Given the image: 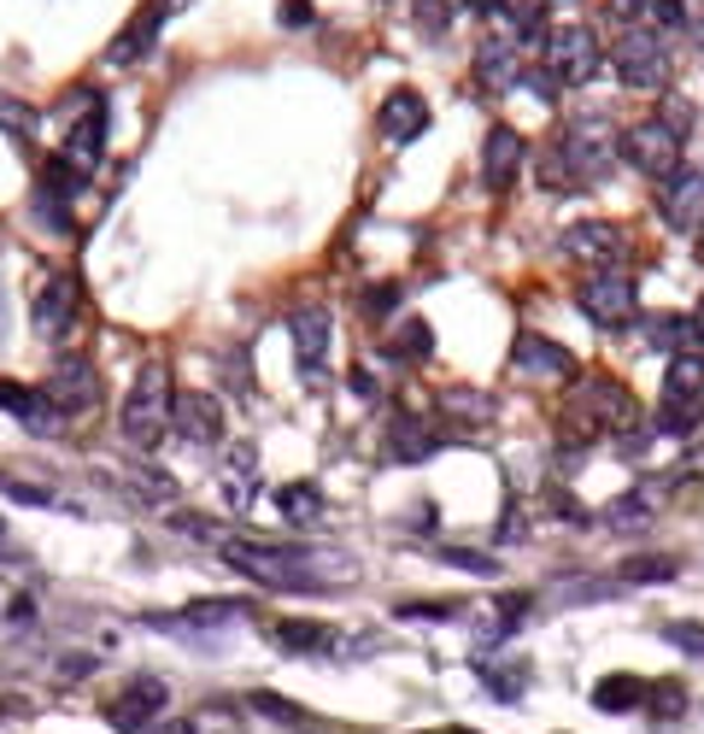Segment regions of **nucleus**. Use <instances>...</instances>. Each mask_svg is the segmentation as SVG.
I'll use <instances>...</instances> for the list:
<instances>
[{
  "label": "nucleus",
  "instance_id": "obj_5",
  "mask_svg": "<svg viewBox=\"0 0 704 734\" xmlns=\"http://www.w3.org/2000/svg\"><path fill=\"white\" fill-rule=\"evenodd\" d=\"M546 71L557 77V83H593V71H599L593 30H582V24L546 30Z\"/></svg>",
  "mask_w": 704,
  "mask_h": 734
},
{
  "label": "nucleus",
  "instance_id": "obj_14",
  "mask_svg": "<svg viewBox=\"0 0 704 734\" xmlns=\"http://www.w3.org/2000/svg\"><path fill=\"white\" fill-rule=\"evenodd\" d=\"M564 253H570V259H582V264H599V271H605V264L623 259V230H616V223H599V218L570 223V230H564Z\"/></svg>",
  "mask_w": 704,
  "mask_h": 734
},
{
  "label": "nucleus",
  "instance_id": "obj_21",
  "mask_svg": "<svg viewBox=\"0 0 704 734\" xmlns=\"http://www.w3.org/2000/svg\"><path fill=\"white\" fill-rule=\"evenodd\" d=\"M388 446H393V459H400V464H423L434 446H441V435H434L423 418H400V423H393V441Z\"/></svg>",
  "mask_w": 704,
  "mask_h": 734
},
{
  "label": "nucleus",
  "instance_id": "obj_31",
  "mask_svg": "<svg viewBox=\"0 0 704 734\" xmlns=\"http://www.w3.org/2000/svg\"><path fill=\"white\" fill-rule=\"evenodd\" d=\"M182 734H247V728H241L235 705H205V711H194V717H189V728H182Z\"/></svg>",
  "mask_w": 704,
  "mask_h": 734
},
{
  "label": "nucleus",
  "instance_id": "obj_22",
  "mask_svg": "<svg viewBox=\"0 0 704 734\" xmlns=\"http://www.w3.org/2000/svg\"><path fill=\"white\" fill-rule=\"evenodd\" d=\"M475 77L493 89H516L523 83V71H516V42H487L482 59H475Z\"/></svg>",
  "mask_w": 704,
  "mask_h": 734
},
{
  "label": "nucleus",
  "instance_id": "obj_15",
  "mask_svg": "<svg viewBox=\"0 0 704 734\" xmlns=\"http://www.w3.org/2000/svg\"><path fill=\"white\" fill-rule=\"evenodd\" d=\"M100 153H107V100H89L82 124H71V135H66V159L77 171H94Z\"/></svg>",
  "mask_w": 704,
  "mask_h": 734
},
{
  "label": "nucleus",
  "instance_id": "obj_7",
  "mask_svg": "<svg viewBox=\"0 0 704 734\" xmlns=\"http://www.w3.org/2000/svg\"><path fill=\"white\" fill-rule=\"evenodd\" d=\"M164 700H171V687H164L159 676H135V682L107 705V723H112L118 734H148V723L164 711Z\"/></svg>",
  "mask_w": 704,
  "mask_h": 734
},
{
  "label": "nucleus",
  "instance_id": "obj_19",
  "mask_svg": "<svg viewBox=\"0 0 704 734\" xmlns=\"http://www.w3.org/2000/svg\"><path fill=\"white\" fill-rule=\"evenodd\" d=\"M159 24H164V0H153V7H141V12H135V24L107 48V59H112V66H135V59L153 48V30H159Z\"/></svg>",
  "mask_w": 704,
  "mask_h": 734
},
{
  "label": "nucleus",
  "instance_id": "obj_37",
  "mask_svg": "<svg viewBox=\"0 0 704 734\" xmlns=\"http://www.w3.org/2000/svg\"><path fill=\"white\" fill-rule=\"evenodd\" d=\"M693 100H681V94H664V118H657V124H664L670 135H681V141H687V130H693Z\"/></svg>",
  "mask_w": 704,
  "mask_h": 734
},
{
  "label": "nucleus",
  "instance_id": "obj_20",
  "mask_svg": "<svg viewBox=\"0 0 704 734\" xmlns=\"http://www.w3.org/2000/svg\"><path fill=\"white\" fill-rule=\"evenodd\" d=\"M698 394H704V359L698 353H675L670 376H664V400L670 405H693Z\"/></svg>",
  "mask_w": 704,
  "mask_h": 734
},
{
  "label": "nucleus",
  "instance_id": "obj_3",
  "mask_svg": "<svg viewBox=\"0 0 704 734\" xmlns=\"http://www.w3.org/2000/svg\"><path fill=\"white\" fill-rule=\"evenodd\" d=\"M611 66H616V77H623L628 89H664L670 83V42L657 30L634 24V30H623V42H616Z\"/></svg>",
  "mask_w": 704,
  "mask_h": 734
},
{
  "label": "nucleus",
  "instance_id": "obj_46",
  "mask_svg": "<svg viewBox=\"0 0 704 734\" xmlns=\"http://www.w3.org/2000/svg\"><path fill=\"white\" fill-rule=\"evenodd\" d=\"M282 24H312V0H282Z\"/></svg>",
  "mask_w": 704,
  "mask_h": 734
},
{
  "label": "nucleus",
  "instance_id": "obj_25",
  "mask_svg": "<svg viewBox=\"0 0 704 734\" xmlns=\"http://www.w3.org/2000/svg\"><path fill=\"white\" fill-rule=\"evenodd\" d=\"M493 12L511 18L516 42H546V0H500Z\"/></svg>",
  "mask_w": 704,
  "mask_h": 734
},
{
  "label": "nucleus",
  "instance_id": "obj_35",
  "mask_svg": "<svg viewBox=\"0 0 704 734\" xmlns=\"http://www.w3.org/2000/svg\"><path fill=\"white\" fill-rule=\"evenodd\" d=\"M652 517V500L646 494H623V500H611V529H640Z\"/></svg>",
  "mask_w": 704,
  "mask_h": 734
},
{
  "label": "nucleus",
  "instance_id": "obj_24",
  "mask_svg": "<svg viewBox=\"0 0 704 734\" xmlns=\"http://www.w3.org/2000/svg\"><path fill=\"white\" fill-rule=\"evenodd\" d=\"M482 682H487V693L500 705H516V700H523V687H529V664L523 658H511V664L493 658V664H482Z\"/></svg>",
  "mask_w": 704,
  "mask_h": 734
},
{
  "label": "nucleus",
  "instance_id": "obj_13",
  "mask_svg": "<svg viewBox=\"0 0 704 734\" xmlns=\"http://www.w3.org/2000/svg\"><path fill=\"white\" fill-rule=\"evenodd\" d=\"M294 359H300L305 389H323V376H329V318L323 312H300L294 318Z\"/></svg>",
  "mask_w": 704,
  "mask_h": 734
},
{
  "label": "nucleus",
  "instance_id": "obj_11",
  "mask_svg": "<svg viewBox=\"0 0 704 734\" xmlns=\"http://www.w3.org/2000/svg\"><path fill=\"white\" fill-rule=\"evenodd\" d=\"M664 182V218L675 223V230H698L704 223V171L698 165H675Z\"/></svg>",
  "mask_w": 704,
  "mask_h": 734
},
{
  "label": "nucleus",
  "instance_id": "obj_48",
  "mask_svg": "<svg viewBox=\"0 0 704 734\" xmlns=\"http://www.w3.org/2000/svg\"><path fill=\"white\" fill-rule=\"evenodd\" d=\"M89 670H94V658H59V676H66V682L89 676Z\"/></svg>",
  "mask_w": 704,
  "mask_h": 734
},
{
  "label": "nucleus",
  "instance_id": "obj_32",
  "mask_svg": "<svg viewBox=\"0 0 704 734\" xmlns=\"http://www.w3.org/2000/svg\"><path fill=\"white\" fill-rule=\"evenodd\" d=\"M675 576H681V559H664V553H646V559L623 564V582H675Z\"/></svg>",
  "mask_w": 704,
  "mask_h": 734
},
{
  "label": "nucleus",
  "instance_id": "obj_41",
  "mask_svg": "<svg viewBox=\"0 0 704 734\" xmlns=\"http://www.w3.org/2000/svg\"><path fill=\"white\" fill-rule=\"evenodd\" d=\"M0 405H7L12 418H24L30 405H36V389H24V382H7V376H0Z\"/></svg>",
  "mask_w": 704,
  "mask_h": 734
},
{
  "label": "nucleus",
  "instance_id": "obj_27",
  "mask_svg": "<svg viewBox=\"0 0 704 734\" xmlns=\"http://www.w3.org/2000/svg\"><path fill=\"white\" fill-rule=\"evenodd\" d=\"M441 412L446 418H464V423H487L493 418V394H482V389H446L441 394Z\"/></svg>",
  "mask_w": 704,
  "mask_h": 734
},
{
  "label": "nucleus",
  "instance_id": "obj_40",
  "mask_svg": "<svg viewBox=\"0 0 704 734\" xmlns=\"http://www.w3.org/2000/svg\"><path fill=\"white\" fill-rule=\"evenodd\" d=\"M400 617H429V623H446V617H459V600H411V605H400Z\"/></svg>",
  "mask_w": 704,
  "mask_h": 734
},
{
  "label": "nucleus",
  "instance_id": "obj_1",
  "mask_svg": "<svg viewBox=\"0 0 704 734\" xmlns=\"http://www.w3.org/2000/svg\"><path fill=\"white\" fill-rule=\"evenodd\" d=\"M223 559H230L247 582L259 587H288V594H329V587H352L359 564L341 553H305V546H271V541H235L223 535Z\"/></svg>",
  "mask_w": 704,
  "mask_h": 734
},
{
  "label": "nucleus",
  "instance_id": "obj_4",
  "mask_svg": "<svg viewBox=\"0 0 704 734\" xmlns=\"http://www.w3.org/2000/svg\"><path fill=\"white\" fill-rule=\"evenodd\" d=\"M582 312L593 318V323H605V330H623V323L634 318V305H640V289H634V276H623L616 264H605V271H593L587 282H582Z\"/></svg>",
  "mask_w": 704,
  "mask_h": 734
},
{
  "label": "nucleus",
  "instance_id": "obj_30",
  "mask_svg": "<svg viewBox=\"0 0 704 734\" xmlns=\"http://www.w3.org/2000/svg\"><path fill=\"white\" fill-rule=\"evenodd\" d=\"M276 646H282V652H318V646H329V629H323V623L288 617V623H276Z\"/></svg>",
  "mask_w": 704,
  "mask_h": 734
},
{
  "label": "nucleus",
  "instance_id": "obj_29",
  "mask_svg": "<svg viewBox=\"0 0 704 734\" xmlns=\"http://www.w3.org/2000/svg\"><path fill=\"white\" fill-rule=\"evenodd\" d=\"M18 423H24L30 435H41V441H53V435H66V430H71V418L59 412L53 400H41V389H36V405H30V412L18 418Z\"/></svg>",
  "mask_w": 704,
  "mask_h": 734
},
{
  "label": "nucleus",
  "instance_id": "obj_47",
  "mask_svg": "<svg viewBox=\"0 0 704 734\" xmlns=\"http://www.w3.org/2000/svg\"><path fill=\"white\" fill-rule=\"evenodd\" d=\"M0 118H7L12 130H30V124H36V118H30V107H18V100H7V107H0Z\"/></svg>",
  "mask_w": 704,
  "mask_h": 734
},
{
  "label": "nucleus",
  "instance_id": "obj_28",
  "mask_svg": "<svg viewBox=\"0 0 704 734\" xmlns=\"http://www.w3.org/2000/svg\"><path fill=\"white\" fill-rule=\"evenodd\" d=\"M82 177H89V171H77L71 159H48V165H41V194H48V200H71V194H82Z\"/></svg>",
  "mask_w": 704,
  "mask_h": 734
},
{
  "label": "nucleus",
  "instance_id": "obj_38",
  "mask_svg": "<svg viewBox=\"0 0 704 734\" xmlns=\"http://www.w3.org/2000/svg\"><path fill=\"white\" fill-rule=\"evenodd\" d=\"M657 18V36H670V30H687L693 24V12H687V0H652L646 7Z\"/></svg>",
  "mask_w": 704,
  "mask_h": 734
},
{
  "label": "nucleus",
  "instance_id": "obj_34",
  "mask_svg": "<svg viewBox=\"0 0 704 734\" xmlns=\"http://www.w3.org/2000/svg\"><path fill=\"white\" fill-rule=\"evenodd\" d=\"M441 564H452V570H470V576H500V559H487V553H470V546H441Z\"/></svg>",
  "mask_w": 704,
  "mask_h": 734
},
{
  "label": "nucleus",
  "instance_id": "obj_9",
  "mask_svg": "<svg viewBox=\"0 0 704 734\" xmlns=\"http://www.w3.org/2000/svg\"><path fill=\"white\" fill-rule=\"evenodd\" d=\"M77 305H82L77 276H48V282H41V294H36V312H30L36 335H41V341H66Z\"/></svg>",
  "mask_w": 704,
  "mask_h": 734
},
{
  "label": "nucleus",
  "instance_id": "obj_45",
  "mask_svg": "<svg viewBox=\"0 0 704 734\" xmlns=\"http://www.w3.org/2000/svg\"><path fill=\"white\" fill-rule=\"evenodd\" d=\"M652 693H657V711H664V717H675V711H681V705H687V693H681L675 682H657Z\"/></svg>",
  "mask_w": 704,
  "mask_h": 734
},
{
  "label": "nucleus",
  "instance_id": "obj_16",
  "mask_svg": "<svg viewBox=\"0 0 704 734\" xmlns=\"http://www.w3.org/2000/svg\"><path fill=\"white\" fill-rule=\"evenodd\" d=\"M429 130V100L418 89H400L382 100V135L388 141H418Z\"/></svg>",
  "mask_w": 704,
  "mask_h": 734
},
{
  "label": "nucleus",
  "instance_id": "obj_42",
  "mask_svg": "<svg viewBox=\"0 0 704 734\" xmlns=\"http://www.w3.org/2000/svg\"><path fill=\"white\" fill-rule=\"evenodd\" d=\"M657 430H664V435H693L698 430V412H693V405H681V412L670 405V412L657 418Z\"/></svg>",
  "mask_w": 704,
  "mask_h": 734
},
{
  "label": "nucleus",
  "instance_id": "obj_44",
  "mask_svg": "<svg viewBox=\"0 0 704 734\" xmlns=\"http://www.w3.org/2000/svg\"><path fill=\"white\" fill-rule=\"evenodd\" d=\"M646 7H652V0H611V18H616V24H623V30H634L640 24V18H646Z\"/></svg>",
  "mask_w": 704,
  "mask_h": 734
},
{
  "label": "nucleus",
  "instance_id": "obj_33",
  "mask_svg": "<svg viewBox=\"0 0 704 734\" xmlns=\"http://www.w3.org/2000/svg\"><path fill=\"white\" fill-rule=\"evenodd\" d=\"M0 494H7L12 505H53L59 500L48 482H24V476H7V471H0Z\"/></svg>",
  "mask_w": 704,
  "mask_h": 734
},
{
  "label": "nucleus",
  "instance_id": "obj_39",
  "mask_svg": "<svg viewBox=\"0 0 704 734\" xmlns=\"http://www.w3.org/2000/svg\"><path fill=\"white\" fill-rule=\"evenodd\" d=\"M664 641L693 652V658H704V623H664Z\"/></svg>",
  "mask_w": 704,
  "mask_h": 734
},
{
  "label": "nucleus",
  "instance_id": "obj_12",
  "mask_svg": "<svg viewBox=\"0 0 704 734\" xmlns=\"http://www.w3.org/2000/svg\"><path fill=\"white\" fill-rule=\"evenodd\" d=\"M171 430L194 446H212L223 441V405L212 394H177L171 400Z\"/></svg>",
  "mask_w": 704,
  "mask_h": 734
},
{
  "label": "nucleus",
  "instance_id": "obj_26",
  "mask_svg": "<svg viewBox=\"0 0 704 734\" xmlns=\"http://www.w3.org/2000/svg\"><path fill=\"white\" fill-rule=\"evenodd\" d=\"M276 505H282L288 523H318L323 517V494H318V487H305V482L276 487Z\"/></svg>",
  "mask_w": 704,
  "mask_h": 734
},
{
  "label": "nucleus",
  "instance_id": "obj_2",
  "mask_svg": "<svg viewBox=\"0 0 704 734\" xmlns=\"http://www.w3.org/2000/svg\"><path fill=\"white\" fill-rule=\"evenodd\" d=\"M171 400H177L171 371H164L159 359L141 364L135 389H130V400H123V435H130L135 446H153L164 430H171Z\"/></svg>",
  "mask_w": 704,
  "mask_h": 734
},
{
  "label": "nucleus",
  "instance_id": "obj_43",
  "mask_svg": "<svg viewBox=\"0 0 704 734\" xmlns=\"http://www.w3.org/2000/svg\"><path fill=\"white\" fill-rule=\"evenodd\" d=\"M253 711H264L271 723H300V711H294V705H282L276 693H253Z\"/></svg>",
  "mask_w": 704,
  "mask_h": 734
},
{
  "label": "nucleus",
  "instance_id": "obj_50",
  "mask_svg": "<svg viewBox=\"0 0 704 734\" xmlns=\"http://www.w3.org/2000/svg\"><path fill=\"white\" fill-rule=\"evenodd\" d=\"M698 259H704V223H698Z\"/></svg>",
  "mask_w": 704,
  "mask_h": 734
},
{
  "label": "nucleus",
  "instance_id": "obj_8",
  "mask_svg": "<svg viewBox=\"0 0 704 734\" xmlns=\"http://www.w3.org/2000/svg\"><path fill=\"white\" fill-rule=\"evenodd\" d=\"M564 171L582 182V177H605L611 165H616V135H611V124H575L570 135H564Z\"/></svg>",
  "mask_w": 704,
  "mask_h": 734
},
{
  "label": "nucleus",
  "instance_id": "obj_36",
  "mask_svg": "<svg viewBox=\"0 0 704 734\" xmlns=\"http://www.w3.org/2000/svg\"><path fill=\"white\" fill-rule=\"evenodd\" d=\"M388 346H393V353H405V359H423V353H429V330H423L418 318H405L400 330L388 335Z\"/></svg>",
  "mask_w": 704,
  "mask_h": 734
},
{
  "label": "nucleus",
  "instance_id": "obj_10",
  "mask_svg": "<svg viewBox=\"0 0 704 734\" xmlns=\"http://www.w3.org/2000/svg\"><path fill=\"white\" fill-rule=\"evenodd\" d=\"M41 400H53L59 412H89V405L100 400V382L89 371V359H66V364H53V376L41 382Z\"/></svg>",
  "mask_w": 704,
  "mask_h": 734
},
{
  "label": "nucleus",
  "instance_id": "obj_49",
  "mask_svg": "<svg viewBox=\"0 0 704 734\" xmlns=\"http://www.w3.org/2000/svg\"><path fill=\"white\" fill-rule=\"evenodd\" d=\"M687 323H693V341H698V346H704V300H698V312H693V318H687Z\"/></svg>",
  "mask_w": 704,
  "mask_h": 734
},
{
  "label": "nucleus",
  "instance_id": "obj_18",
  "mask_svg": "<svg viewBox=\"0 0 704 734\" xmlns=\"http://www.w3.org/2000/svg\"><path fill=\"white\" fill-rule=\"evenodd\" d=\"M516 165H523V135H516L511 124H500V130L487 135V148H482V177H487V189H511Z\"/></svg>",
  "mask_w": 704,
  "mask_h": 734
},
{
  "label": "nucleus",
  "instance_id": "obj_6",
  "mask_svg": "<svg viewBox=\"0 0 704 734\" xmlns=\"http://www.w3.org/2000/svg\"><path fill=\"white\" fill-rule=\"evenodd\" d=\"M616 153L628 159V165H640L646 177H670L675 165H681V135H670L664 124H634V130H623L616 135Z\"/></svg>",
  "mask_w": 704,
  "mask_h": 734
},
{
  "label": "nucleus",
  "instance_id": "obj_23",
  "mask_svg": "<svg viewBox=\"0 0 704 734\" xmlns=\"http://www.w3.org/2000/svg\"><path fill=\"white\" fill-rule=\"evenodd\" d=\"M646 687H652V682H634V676H605V682L593 687V705H599V711H611V717H616V711H640V705H646Z\"/></svg>",
  "mask_w": 704,
  "mask_h": 734
},
{
  "label": "nucleus",
  "instance_id": "obj_17",
  "mask_svg": "<svg viewBox=\"0 0 704 734\" xmlns=\"http://www.w3.org/2000/svg\"><path fill=\"white\" fill-rule=\"evenodd\" d=\"M511 364L523 376H552V382H564V376H575V359L564 353L557 341H541V335H523L516 341V353H511Z\"/></svg>",
  "mask_w": 704,
  "mask_h": 734
}]
</instances>
